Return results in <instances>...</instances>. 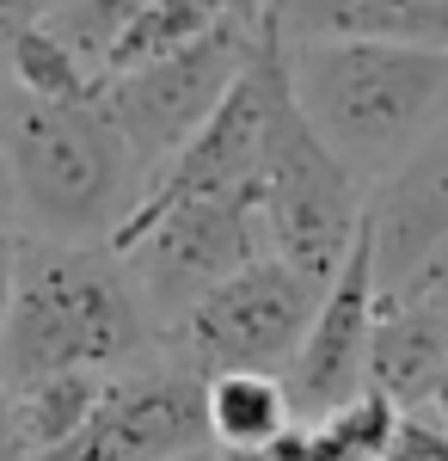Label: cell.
<instances>
[{
  "label": "cell",
  "instance_id": "1",
  "mask_svg": "<svg viewBox=\"0 0 448 461\" xmlns=\"http://www.w3.org/2000/svg\"><path fill=\"white\" fill-rule=\"evenodd\" d=\"M160 345L141 308L123 258L111 247H62L25 240L19 289L0 326V382L6 393L31 388L43 375H123Z\"/></svg>",
  "mask_w": 448,
  "mask_h": 461
},
{
  "label": "cell",
  "instance_id": "2",
  "mask_svg": "<svg viewBox=\"0 0 448 461\" xmlns=\"http://www.w3.org/2000/svg\"><path fill=\"white\" fill-rule=\"evenodd\" d=\"M308 130L356 185L375 191L448 117V56L393 43H282Z\"/></svg>",
  "mask_w": 448,
  "mask_h": 461
},
{
  "label": "cell",
  "instance_id": "3",
  "mask_svg": "<svg viewBox=\"0 0 448 461\" xmlns=\"http://www.w3.org/2000/svg\"><path fill=\"white\" fill-rule=\"evenodd\" d=\"M0 154L13 173L25 240L111 247L148 191L141 160L117 136L99 99L93 105H25L19 99L6 117Z\"/></svg>",
  "mask_w": 448,
  "mask_h": 461
},
{
  "label": "cell",
  "instance_id": "4",
  "mask_svg": "<svg viewBox=\"0 0 448 461\" xmlns=\"http://www.w3.org/2000/svg\"><path fill=\"white\" fill-rule=\"evenodd\" d=\"M258 221H264V252L301 271L313 289H326L345 271L350 247L369 228V185L332 160V148L308 130L295 93L282 86L264 142V173H258Z\"/></svg>",
  "mask_w": 448,
  "mask_h": 461
},
{
  "label": "cell",
  "instance_id": "5",
  "mask_svg": "<svg viewBox=\"0 0 448 461\" xmlns=\"http://www.w3.org/2000/svg\"><path fill=\"white\" fill-rule=\"evenodd\" d=\"M111 252L123 258L154 332H166L203 302L209 289L240 277L252 258H264L258 191L252 197H197V203L136 210L117 228Z\"/></svg>",
  "mask_w": 448,
  "mask_h": 461
},
{
  "label": "cell",
  "instance_id": "6",
  "mask_svg": "<svg viewBox=\"0 0 448 461\" xmlns=\"http://www.w3.org/2000/svg\"><path fill=\"white\" fill-rule=\"evenodd\" d=\"M326 289H313L282 258H252L240 277L209 289L191 314L160 332V357L184 375H289Z\"/></svg>",
  "mask_w": 448,
  "mask_h": 461
},
{
  "label": "cell",
  "instance_id": "7",
  "mask_svg": "<svg viewBox=\"0 0 448 461\" xmlns=\"http://www.w3.org/2000/svg\"><path fill=\"white\" fill-rule=\"evenodd\" d=\"M258 32H264V25H258ZM258 32H246V25L228 19V25H215L203 43L178 50V56L154 62V68L104 80L99 105H104V117L117 123V136L130 142V154L141 160L148 178L160 173L178 148L221 111V99L234 93V80L246 74L252 50H258Z\"/></svg>",
  "mask_w": 448,
  "mask_h": 461
},
{
  "label": "cell",
  "instance_id": "8",
  "mask_svg": "<svg viewBox=\"0 0 448 461\" xmlns=\"http://www.w3.org/2000/svg\"><path fill=\"white\" fill-rule=\"evenodd\" d=\"M191 449H215L203 412V382L184 375L166 357H148V363L104 382L99 406L74 430V443L37 461H173L191 456Z\"/></svg>",
  "mask_w": 448,
  "mask_h": 461
},
{
  "label": "cell",
  "instance_id": "9",
  "mask_svg": "<svg viewBox=\"0 0 448 461\" xmlns=\"http://www.w3.org/2000/svg\"><path fill=\"white\" fill-rule=\"evenodd\" d=\"M375 308H381V271H375V240L363 228V240L350 247L345 271L326 284L313 326L301 339V351L289 363V400L295 419H326L345 400L369 388V345H375Z\"/></svg>",
  "mask_w": 448,
  "mask_h": 461
},
{
  "label": "cell",
  "instance_id": "10",
  "mask_svg": "<svg viewBox=\"0 0 448 461\" xmlns=\"http://www.w3.org/2000/svg\"><path fill=\"white\" fill-rule=\"evenodd\" d=\"M369 240L381 289H399L436 247H448V117L369 191Z\"/></svg>",
  "mask_w": 448,
  "mask_h": 461
},
{
  "label": "cell",
  "instance_id": "11",
  "mask_svg": "<svg viewBox=\"0 0 448 461\" xmlns=\"http://www.w3.org/2000/svg\"><path fill=\"white\" fill-rule=\"evenodd\" d=\"M282 43H393L448 56V0H271Z\"/></svg>",
  "mask_w": 448,
  "mask_h": 461
},
{
  "label": "cell",
  "instance_id": "12",
  "mask_svg": "<svg viewBox=\"0 0 448 461\" xmlns=\"http://www.w3.org/2000/svg\"><path fill=\"white\" fill-rule=\"evenodd\" d=\"M209 443L221 456H264L295 425V400L282 375H215L203 382Z\"/></svg>",
  "mask_w": 448,
  "mask_h": 461
},
{
  "label": "cell",
  "instance_id": "13",
  "mask_svg": "<svg viewBox=\"0 0 448 461\" xmlns=\"http://www.w3.org/2000/svg\"><path fill=\"white\" fill-rule=\"evenodd\" d=\"M111 375H43L31 388L6 393L13 400V412H6V437H13V449L25 461L37 456H56L62 443H74V430L93 419V406H99V393Z\"/></svg>",
  "mask_w": 448,
  "mask_h": 461
},
{
  "label": "cell",
  "instance_id": "14",
  "mask_svg": "<svg viewBox=\"0 0 448 461\" xmlns=\"http://www.w3.org/2000/svg\"><path fill=\"white\" fill-rule=\"evenodd\" d=\"M6 86L25 99V105H93L104 86L93 80V68L74 56L49 25L19 37V50L6 56Z\"/></svg>",
  "mask_w": 448,
  "mask_h": 461
},
{
  "label": "cell",
  "instance_id": "15",
  "mask_svg": "<svg viewBox=\"0 0 448 461\" xmlns=\"http://www.w3.org/2000/svg\"><path fill=\"white\" fill-rule=\"evenodd\" d=\"M215 25H228V13H221L215 0H154L136 25L123 32V43L111 50V68H104V80L136 74V68H154V62H166V56H178V50L203 43Z\"/></svg>",
  "mask_w": 448,
  "mask_h": 461
},
{
  "label": "cell",
  "instance_id": "16",
  "mask_svg": "<svg viewBox=\"0 0 448 461\" xmlns=\"http://www.w3.org/2000/svg\"><path fill=\"white\" fill-rule=\"evenodd\" d=\"M154 0H68L62 13H49L43 25L68 43L74 56L93 68V80L104 86V68H111V50L123 43V32L136 25L141 13H148Z\"/></svg>",
  "mask_w": 448,
  "mask_h": 461
},
{
  "label": "cell",
  "instance_id": "17",
  "mask_svg": "<svg viewBox=\"0 0 448 461\" xmlns=\"http://www.w3.org/2000/svg\"><path fill=\"white\" fill-rule=\"evenodd\" d=\"M264 461H363V456H356L326 419H295V425L264 449Z\"/></svg>",
  "mask_w": 448,
  "mask_h": 461
},
{
  "label": "cell",
  "instance_id": "18",
  "mask_svg": "<svg viewBox=\"0 0 448 461\" xmlns=\"http://www.w3.org/2000/svg\"><path fill=\"white\" fill-rule=\"evenodd\" d=\"M381 295H399V302H417V308H430V314L448 320V247H436L424 265H417L412 277L399 289H381Z\"/></svg>",
  "mask_w": 448,
  "mask_h": 461
},
{
  "label": "cell",
  "instance_id": "19",
  "mask_svg": "<svg viewBox=\"0 0 448 461\" xmlns=\"http://www.w3.org/2000/svg\"><path fill=\"white\" fill-rule=\"evenodd\" d=\"M387 461H448V430L430 425L424 412H406V425L393 437V456Z\"/></svg>",
  "mask_w": 448,
  "mask_h": 461
},
{
  "label": "cell",
  "instance_id": "20",
  "mask_svg": "<svg viewBox=\"0 0 448 461\" xmlns=\"http://www.w3.org/2000/svg\"><path fill=\"white\" fill-rule=\"evenodd\" d=\"M43 19H49L43 0H0V74H6V56L19 50V37L37 32Z\"/></svg>",
  "mask_w": 448,
  "mask_h": 461
},
{
  "label": "cell",
  "instance_id": "21",
  "mask_svg": "<svg viewBox=\"0 0 448 461\" xmlns=\"http://www.w3.org/2000/svg\"><path fill=\"white\" fill-rule=\"evenodd\" d=\"M19 258H25V234L19 228H0V326H6L13 289H19Z\"/></svg>",
  "mask_w": 448,
  "mask_h": 461
},
{
  "label": "cell",
  "instance_id": "22",
  "mask_svg": "<svg viewBox=\"0 0 448 461\" xmlns=\"http://www.w3.org/2000/svg\"><path fill=\"white\" fill-rule=\"evenodd\" d=\"M215 6H221L234 25H246V32H258V25H264V13H271V0H215Z\"/></svg>",
  "mask_w": 448,
  "mask_h": 461
},
{
  "label": "cell",
  "instance_id": "23",
  "mask_svg": "<svg viewBox=\"0 0 448 461\" xmlns=\"http://www.w3.org/2000/svg\"><path fill=\"white\" fill-rule=\"evenodd\" d=\"M0 228H19V197H13V173H6V154H0Z\"/></svg>",
  "mask_w": 448,
  "mask_h": 461
},
{
  "label": "cell",
  "instance_id": "24",
  "mask_svg": "<svg viewBox=\"0 0 448 461\" xmlns=\"http://www.w3.org/2000/svg\"><path fill=\"white\" fill-rule=\"evenodd\" d=\"M424 419L448 430V369H443V382H436V393H430V406H424Z\"/></svg>",
  "mask_w": 448,
  "mask_h": 461
},
{
  "label": "cell",
  "instance_id": "25",
  "mask_svg": "<svg viewBox=\"0 0 448 461\" xmlns=\"http://www.w3.org/2000/svg\"><path fill=\"white\" fill-rule=\"evenodd\" d=\"M13 105H19V93L6 86V74H0V136H6V117H13Z\"/></svg>",
  "mask_w": 448,
  "mask_h": 461
},
{
  "label": "cell",
  "instance_id": "26",
  "mask_svg": "<svg viewBox=\"0 0 448 461\" xmlns=\"http://www.w3.org/2000/svg\"><path fill=\"white\" fill-rule=\"evenodd\" d=\"M6 412H13V400H6V382H0V443H13L6 437Z\"/></svg>",
  "mask_w": 448,
  "mask_h": 461
},
{
  "label": "cell",
  "instance_id": "27",
  "mask_svg": "<svg viewBox=\"0 0 448 461\" xmlns=\"http://www.w3.org/2000/svg\"><path fill=\"white\" fill-rule=\"evenodd\" d=\"M173 461H221V449H191V456H173Z\"/></svg>",
  "mask_w": 448,
  "mask_h": 461
},
{
  "label": "cell",
  "instance_id": "28",
  "mask_svg": "<svg viewBox=\"0 0 448 461\" xmlns=\"http://www.w3.org/2000/svg\"><path fill=\"white\" fill-rule=\"evenodd\" d=\"M0 461H25V456H19V449H13V443H0Z\"/></svg>",
  "mask_w": 448,
  "mask_h": 461
},
{
  "label": "cell",
  "instance_id": "29",
  "mask_svg": "<svg viewBox=\"0 0 448 461\" xmlns=\"http://www.w3.org/2000/svg\"><path fill=\"white\" fill-rule=\"evenodd\" d=\"M43 6H49V13H62V6H68V0H43Z\"/></svg>",
  "mask_w": 448,
  "mask_h": 461
},
{
  "label": "cell",
  "instance_id": "30",
  "mask_svg": "<svg viewBox=\"0 0 448 461\" xmlns=\"http://www.w3.org/2000/svg\"><path fill=\"white\" fill-rule=\"evenodd\" d=\"M221 461H264V456H221Z\"/></svg>",
  "mask_w": 448,
  "mask_h": 461
}]
</instances>
